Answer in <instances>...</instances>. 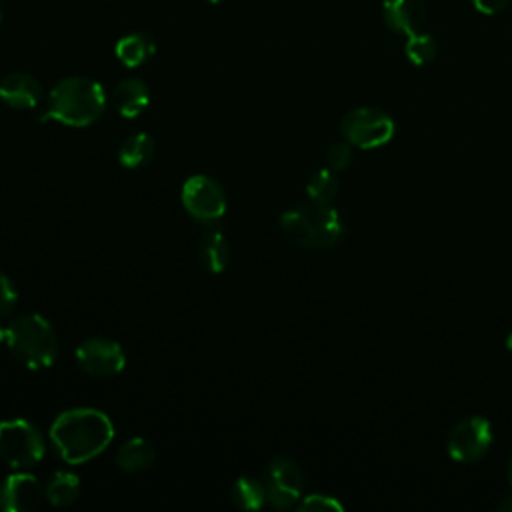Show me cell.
<instances>
[{
	"instance_id": "6da1fadb",
	"label": "cell",
	"mask_w": 512,
	"mask_h": 512,
	"mask_svg": "<svg viewBox=\"0 0 512 512\" xmlns=\"http://www.w3.org/2000/svg\"><path fill=\"white\" fill-rule=\"evenodd\" d=\"M48 436L66 464H84L110 446L114 424L102 410L78 406L60 412L50 424Z\"/></svg>"
},
{
	"instance_id": "7a4b0ae2",
	"label": "cell",
	"mask_w": 512,
	"mask_h": 512,
	"mask_svg": "<svg viewBox=\"0 0 512 512\" xmlns=\"http://www.w3.org/2000/svg\"><path fill=\"white\" fill-rule=\"evenodd\" d=\"M106 108L104 88L86 76L62 78L48 94V108L42 120L54 118L72 128L94 124Z\"/></svg>"
},
{
	"instance_id": "3957f363",
	"label": "cell",
	"mask_w": 512,
	"mask_h": 512,
	"mask_svg": "<svg viewBox=\"0 0 512 512\" xmlns=\"http://www.w3.org/2000/svg\"><path fill=\"white\" fill-rule=\"evenodd\" d=\"M282 232L302 248H332L344 236V224L332 204L304 202L280 216Z\"/></svg>"
},
{
	"instance_id": "277c9868",
	"label": "cell",
	"mask_w": 512,
	"mask_h": 512,
	"mask_svg": "<svg viewBox=\"0 0 512 512\" xmlns=\"http://www.w3.org/2000/svg\"><path fill=\"white\" fill-rule=\"evenodd\" d=\"M10 354L30 370L48 368L58 356V336L52 324L40 314H22L6 328Z\"/></svg>"
},
{
	"instance_id": "5b68a950",
	"label": "cell",
	"mask_w": 512,
	"mask_h": 512,
	"mask_svg": "<svg viewBox=\"0 0 512 512\" xmlns=\"http://www.w3.org/2000/svg\"><path fill=\"white\" fill-rule=\"evenodd\" d=\"M46 452V442L36 424L24 418L0 422V458L14 470L36 466Z\"/></svg>"
},
{
	"instance_id": "8992f818",
	"label": "cell",
	"mask_w": 512,
	"mask_h": 512,
	"mask_svg": "<svg viewBox=\"0 0 512 512\" xmlns=\"http://www.w3.org/2000/svg\"><path fill=\"white\" fill-rule=\"evenodd\" d=\"M340 132L352 146L370 150L388 144L394 136V120L380 108L362 106L346 112L340 120Z\"/></svg>"
},
{
	"instance_id": "52a82bcc",
	"label": "cell",
	"mask_w": 512,
	"mask_h": 512,
	"mask_svg": "<svg viewBox=\"0 0 512 512\" xmlns=\"http://www.w3.org/2000/svg\"><path fill=\"white\" fill-rule=\"evenodd\" d=\"M262 482L266 500L278 510L296 506L304 492V472L298 462L288 456L272 458L264 470Z\"/></svg>"
},
{
	"instance_id": "ba28073f",
	"label": "cell",
	"mask_w": 512,
	"mask_h": 512,
	"mask_svg": "<svg viewBox=\"0 0 512 512\" xmlns=\"http://www.w3.org/2000/svg\"><path fill=\"white\" fill-rule=\"evenodd\" d=\"M180 200L184 210L202 224H212L226 210V194L220 182L206 174H194L182 184Z\"/></svg>"
},
{
	"instance_id": "9c48e42d",
	"label": "cell",
	"mask_w": 512,
	"mask_h": 512,
	"mask_svg": "<svg viewBox=\"0 0 512 512\" xmlns=\"http://www.w3.org/2000/svg\"><path fill=\"white\" fill-rule=\"evenodd\" d=\"M492 440V424L482 416H470L452 426L446 440V450L452 460L470 464L486 456Z\"/></svg>"
},
{
	"instance_id": "30bf717a",
	"label": "cell",
	"mask_w": 512,
	"mask_h": 512,
	"mask_svg": "<svg viewBox=\"0 0 512 512\" xmlns=\"http://www.w3.org/2000/svg\"><path fill=\"white\" fill-rule=\"evenodd\" d=\"M76 364L88 376L110 378L124 370L126 354L116 340L104 338V336H92L78 344Z\"/></svg>"
},
{
	"instance_id": "8fae6325",
	"label": "cell",
	"mask_w": 512,
	"mask_h": 512,
	"mask_svg": "<svg viewBox=\"0 0 512 512\" xmlns=\"http://www.w3.org/2000/svg\"><path fill=\"white\" fill-rule=\"evenodd\" d=\"M42 498L44 486L26 470L12 472L0 484V510L4 512H30L40 506Z\"/></svg>"
},
{
	"instance_id": "7c38bea8",
	"label": "cell",
	"mask_w": 512,
	"mask_h": 512,
	"mask_svg": "<svg viewBox=\"0 0 512 512\" xmlns=\"http://www.w3.org/2000/svg\"><path fill=\"white\" fill-rule=\"evenodd\" d=\"M382 18L390 30L410 36L422 30L426 22V4L424 0H384Z\"/></svg>"
},
{
	"instance_id": "4fadbf2b",
	"label": "cell",
	"mask_w": 512,
	"mask_h": 512,
	"mask_svg": "<svg viewBox=\"0 0 512 512\" xmlns=\"http://www.w3.org/2000/svg\"><path fill=\"white\" fill-rule=\"evenodd\" d=\"M42 86L28 72H12L0 80V100L16 110H30L40 102Z\"/></svg>"
},
{
	"instance_id": "5bb4252c",
	"label": "cell",
	"mask_w": 512,
	"mask_h": 512,
	"mask_svg": "<svg viewBox=\"0 0 512 512\" xmlns=\"http://www.w3.org/2000/svg\"><path fill=\"white\" fill-rule=\"evenodd\" d=\"M150 102L148 86L140 78H124L114 86L112 104L124 118L140 116Z\"/></svg>"
},
{
	"instance_id": "9a60e30c",
	"label": "cell",
	"mask_w": 512,
	"mask_h": 512,
	"mask_svg": "<svg viewBox=\"0 0 512 512\" xmlns=\"http://www.w3.org/2000/svg\"><path fill=\"white\" fill-rule=\"evenodd\" d=\"M198 258L208 272L220 274L230 262V244L226 234L218 228H206L198 238Z\"/></svg>"
},
{
	"instance_id": "2e32d148",
	"label": "cell",
	"mask_w": 512,
	"mask_h": 512,
	"mask_svg": "<svg viewBox=\"0 0 512 512\" xmlns=\"http://www.w3.org/2000/svg\"><path fill=\"white\" fill-rule=\"evenodd\" d=\"M154 52H156V44L148 32H130L122 36L114 46L116 58L128 68L142 66L148 58L154 56Z\"/></svg>"
},
{
	"instance_id": "e0dca14e",
	"label": "cell",
	"mask_w": 512,
	"mask_h": 512,
	"mask_svg": "<svg viewBox=\"0 0 512 512\" xmlns=\"http://www.w3.org/2000/svg\"><path fill=\"white\" fill-rule=\"evenodd\" d=\"M156 460L154 446L146 438H130L126 440L118 454H116V464L124 472H142L148 470Z\"/></svg>"
},
{
	"instance_id": "ac0fdd59",
	"label": "cell",
	"mask_w": 512,
	"mask_h": 512,
	"mask_svg": "<svg viewBox=\"0 0 512 512\" xmlns=\"http://www.w3.org/2000/svg\"><path fill=\"white\" fill-rule=\"evenodd\" d=\"M78 496H80V480L74 472H68V470L54 472L44 486V498L56 508L72 506L78 500Z\"/></svg>"
},
{
	"instance_id": "d6986e66",
	"label": "cell",
	"mask_w": 512,
	"mask_h": 512,
	"mask_svg": "<svg viewBox=\"0 0 512 512\" xmlns=\"http://www.w3.org/2000/svg\"><path fill=\"white\" fill-rule=\"evenodd\" d=\"M154 156V138L146 132L130 134L118 150V160L124 168H140Z\"/></svg>"
},
{
	"instance_id": "ffe728a7",
	"label": "cell",
	"mask_w": 512,
	"mask_h": 512,
	"mask_svg": "<svg viewBox=\"0 0 512 512\" xmlns=\"http://www.w3.org/2000/svg\"><path fill=\"white\" fill-rule=\"evenodd\" d=\"M230 498L242 510H258L268 502L264 482H260L256 478H246V476L238 478L232 484Z\"/></svg>"
},
{
	"instance_id": "44dd1931",
	"label": "cell",
	"mask_w": 512,
	"mask_h": 512,
	"mask_svg": "<svg viewBox=\"0 0 512 512\" xmlns=\"http://www.w3.org/2000/svg\"><path fill=\"white\" fill-rule=\"evenodd\" d=\"M338 190H340L338 178L330 168L316 170L306 182V196L310 202H316V204H332L338 196Z\"/></svg>"
},
{
	"instance_id": "7402d4cb",
	"label": "cell",
	"mask_w": 512,
	"mask_h": 512,
	"mask_svg": "<svg viewBox=\"0 0 512 512\" xmlns=\"http://www.w3.org/2000/svg\"><path fill=\"white\" fill-rule=\"evenodd\" d=\"M436 52H438V48H436L434 36H430L422 30L410 34L404 44V54L414 66L430 64L436 58Z\"/></svg>"
},
{
	"instance_id": "603a6c76",
	"label": "cell",
	"mask_w": 512,
	"mask_h": 512,
	"mask_svg": "<svg viewBox=\"0 0 512 512\" xmlns=\"http://www.w3.org/2000/svg\"><path fill=\"white\" fill-rule=\"evenodd\" d=\"M296 508L300 512H342L344 510V506L328 494H308L296 504Z\"/></svg>"
},
{
	"instance_id": "cb8c5ba5",
	"label": "cell",
	"mask_w": 512,
	"mask_h": 512,
	"mask_svg": "<svg viewBox=\"0 0 512 512\" xmlns=\"http://www.w3.org/2000/svg\"><path fill=\"white\" fill-rule=\"evenodd\" d=\"M352 162V144L348 142H336L328 148L326 152V164L330 170L340 172L344 168H348V164Z\"/></svg>"
},
{
	"instance_id": "d4e9b609",
	"label": "cell",
	"mask_w": 512,
	"mask_h": 512,
	"mask_svg": "<svg viewBox=\"0 0 512 512\" xmlns=\"http://www.w3.org/2000/svg\"><path fill=\"white\" fill-rule=\"evenodd\" d=\"M16 306H18V290L14 282L0 272V318L12 314Z\"/></svg>"
},
{
	"instance_id": "484cf974",
	"label": "cell",
	"mask_w": 512,
	"mask_h": 512,
	"mask_svg": "<svg viewBox=\"0 0 512 512\" xmlns=\"http://www.w3.org/2000/svg\"><path fill=\"white\" fill-rule=\"evenodd\" d=\"M470 2L474 4V8H476L478 12L492 16V14L502 12V10L508 6L510 0H470Z\"/></svg>"
},
{
	"instance_id": "4316f807",
	"label": "cell",
	"mask_w": 512,
	"mask_h": 512,
	"mask_svg": "<svg viewBox=\"0 0 512 512\" xmlns=\"http://www.w3.org/2000/svg\"><path fill=\"white\" fill-rule=\"evenodd\" d=\"M496 510H500V512H512V496H504V498L496 504Z\"/></svg>"
},
{
	"instance_id": "83f0119b",
	"label": "cell",
	"mask_w": 512,
	"mask_h": 512,
	"mask_svg": "<svg viewBox=\"0 0 512 512\" xmlns=\"http://www.w3.org/2000/svg\"><path fill=\"white\" fill-rule=\"evenodd\" d=\"M506 478H508V482H510V486H512V456H510V460H508V468H506Z\"/></svg>"
},
{
	"instance_id": "f1b7e54d",
	"label": "cell",
	"mask_w": 512,
	"mask_h": 512,
	"mask_svg": "<svg viewBox=\"0 0 512 512\" xmlns=\"http://www.w3.org/2000/svg\"><path fill=\"white\" fill-rule=\"evenodd\" d=\"M506 348L512 352V330H510L508 336H506Z\"/></svg>"
},
{
	"instance_id": "f546056e",
	"label": "cell",
	"mask_w": 512,
	"mask_h": 512,
	"mask_svg": "<svg viewBox=\"0 0 512 512\" xmlns=\"http://www.w3.org/2000/svg\"><path fill=\"white\" fill-rule=\"evenodd\" d=\"M0 344H6V328L0 326Z\"/></svg>"
},
{
	"instance_id": "4dcf8cb0",
	"label": "cell",
	"mask_w": 512,
	"mask_h": 512,
	"mask_svg": "<svg viewBox=\"0 0 512 512\" xmlns=\"http://www.w3.org/2000/svg\"><path fill=\"white\" fill-rule=\"evenodd\" d=\"M206 2H210V4H216V2H222V0H206Z\"/></svg>"
},
{
	"instance_id": "1f68e13d",
	"label": "cell",
	"mask_w": 512,
	"mask_h": 512,
	"mask_svg": "<svg viewBox=\"0 0 512 512\" xmlns=\"http://www.w3.org/2000/svg\"><path fill=\"white\" fill-rule=\"evenodd\" d=\"M0 20H2V10H0Z\"/></svg>"
}]
</instances>
